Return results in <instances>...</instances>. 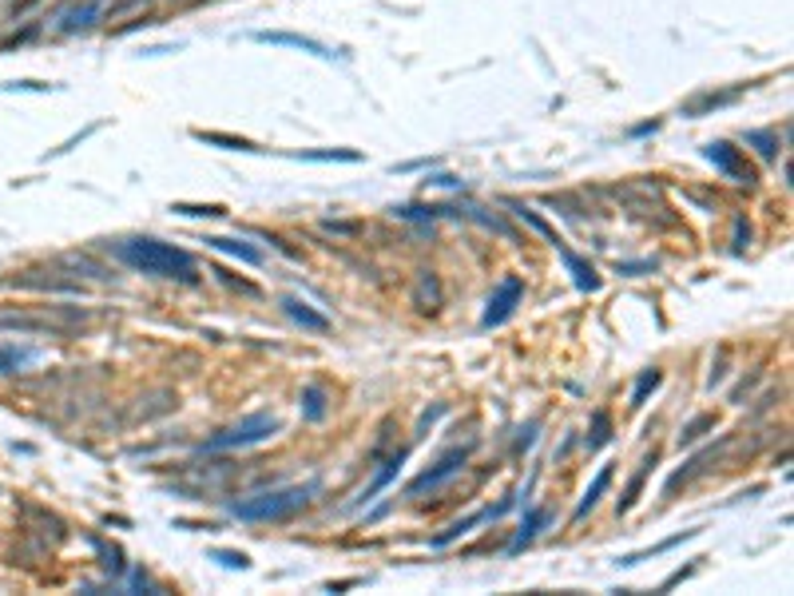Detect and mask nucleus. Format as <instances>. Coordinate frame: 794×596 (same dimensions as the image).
<instances>
[{
  "label": "nucleus",
  "instance_id": "obj_20",
  "mask_svg": "<svg viewBox=\"0 0 794 596\" xmlns=\"http://www.w3.org/2000/svg\"><path fill=\"white\" fill-rule=\"evenodd\" d=\"M699 529H687V533H676V537H668V540H660L655 548H648V553H627L620 565H640V561H648V557H660V553H668V548H676V545H683V540H691Z\"/></svg>",
  "mask_w": 794,
  "mask_h": 596
},
{
  "label": "nucleus",
  "instance_id": "obj_19",
  "mask_svg": "<svg viewBox=\"0 0 794 596\" xmlns=\"http://www.w3.org/2000/svg\"><path fill=\"white\" fill-rule=\"evenodd\" d=\"M660 382H663V374H660V370H643L640 378H635V390H632V410H640L643 402H648L652 393L660 390Z\"/></svg>",
  "mask_w": 794,
  "mask_h": 596
},
{
  "label": "nucleus",
  "instance_id": "obj_13",
  "mask_svg": "<svg viewBox=\"0 0 794 596\" xmlns=\"http://www.w3.org/2000/svg\"><path fill=\"white\" fill-rule=\"evenodd\" d=\"M99 8H104V0H84V4L68 8V13L60 16V32H76V29H84V24H91V21L99 16Z\"/></svg>",
  "mask_w": 794,
  "mask_h": 596
},
{
  "label": "nucleus",
  "instance_id": "obj_25",
  "mask_svg": "<svg viewBox=\"0 0 794 596\" xmlns=\"http://www.w3.org/2000/svg\"><path fill=\"white\" fill-rule=\"evenodd\" d=\"M608 442V414H596L592 418V437H588V449H600Z\"/></svg>",
  "mask_w": 794,
  "mask_h": 596
},
{
  "label": "nucleus",
  "instance_id": "obj_2",
  "mask_svg": "<svg viewBox=\"0 0 794 596\" xmlns=\"http://www.w3.org/2000/svg\"><path fill=\"white\" fill-rule=\"evenodd\" d=\"M314 493H318V481H310V485H286V489L263 493V497L235 505V517H238V521H286V517H294L298 509H306Z\"/></svg>",
  "mask_w": 794,
  "mask_h": 596
},
{
  "label": "nucleus",
  "instance_id": "obj_12",
  "mask_svg": "<svg viewBox=\"0 0 794 596\" xmlns=\"http://www.w3.org/2000/svg\"><path fill=\"white\" fill-rule=\"evenodd\" d=\"M207 246H215V251H223V255H235V259L251 263V267H258V263H263V251H258V246H251V243H243V238L211 235V238H207Z\"/></svg>",
  "mask_w": 794,
  "mask_h": 596
},
{
  "label": "nucleus",
  "instance_id": "obj_23",
  "mask_svg": "<svg viewBox=\"0 0 794 596\" xmlns=\"http://www.w3.org/2000/svg\"><path fill=\"white\" fill-rule=\"evenodd\" d=\"M747 143H755L763 160H774V155H779V140H774V132H747Z\"/></svg>",
  "mask_w": 794,
  "mask_h": 596
},
{
  "label": "nucleus",
  "instance_id": "obj_26",
  "mask_svg": "<svg viewBox=\"0 0 794 596\" xmlns=\"http://www.w3.org/2000/svg\"><path fill=\"white\" fill-rule=\"evenodd\" d=\"M215 561H219V565H227V568H251V561H246L243 553H227V548H219Z\"/></svg>",
  "mask_w": 794,
  "mask_h": 596
},
{
  "label": "nucleus",
  "instance_id": "obj_28",
  "mask_svg": "<svg viewBox=\"0 0 794 596\" xmlns=\"http://www.w3.org/2000/svg\"><path fill=\"white\" fill-rule=\"evenodd\" d=\"M747 238H751V227L743 223V219H738L735 223V255H743V246H747Z\"/></svg>",
  "mask_w": 794,
  "mask_h": 596
},
{
  "label": "nucleus",
  "instance_id": "obj_14",
  "mask_svg": "<svg viewBox=\"0 0 794 596\" xmlns=\"http://www.w3.org/2000/svg\"><path fill=\"white\" fill-rule=\"evenodd\" d=\"M36 350H29V346H0V374H16V370H29V366L36 362Z\"/></svg>",
  "mask_w": 794,
  "mask_h": 596
},
{
  "label": "nucleus",
  "instance_id": "obj_18",
  "mask_svg": "<svg viewBox=\"0 0 794 596\" xmlns=\"http://www.w3.org/2000/svg\"><path fill=\"white\" fill-rule=\"evenodd\" d=\"M294 160H306V163H358L362 160V151H354V148H334V151H298Z\"/></svg>",
  "mask_w": 794,
  "mask_h": 596
},
{
  "label": "nucleus",
  "instance_id": "obj_10",
  "mask_svg": "<svg viewBox=\"0 0 794 596\" xmlns=\"http://www.w3.org/2000/svg\"><path fill=\"white\" fill-rule=\"evenodd\" d=\"M282 310H286V318H290V323H298L302 330H330V318L326 315H318V310H310L306 302L302 298H294V295H286L282 298Z\"/></svg>",
  "mask_w": 794,
  "mask_h": 596
},
{
  "label": "nucleus",
  "instance_id": "obj_9",
  "mask_svg": "<svg viewBox=\"0 0 794 596\" xmlns=\"http://www.w3.org/2000/svg\"><path fill=\"white\" fill-rule=\"evenodd\" d=\"M560 251V259H565V267H568V274H572V282H576V290H588V295H592V290H600V279H596V271L588 267L584 259H580V255H572L565 243H552Z\"/></svg>",
  "mask_w": 794,
  "mask_h": 596
},
{
  "label": "nucleus",
  "instance_id": "obj_21",
  "mask_svg": "<svg viewBox=\"0 0 794 596\" xmlns=\"http://www.w3.org/2000/svg\"><path fill=\"white\" fill-rule=\"evenodd\" d=\"M401 462H405V453H397V457H393V462H385V470H382V473H377V477H374V481H369V489L362 493V501H374V497H377V493H382V489H385V485H390V481H393V477H397V470H401Z\"/></svg>",
  "mask_w": 794,
  "mask_h": 596
},
{
  "label": "nucleus",
  "instance_id": "obj_15",
  "mask_svg": "<svg viewBox=\"0 0 794 596\" xmlns=\"http://www.w3.org/2000/svg\"><path fill=\"white\" fill-rule=\"evenodd\" d=\"M544 525H548V513H544V509H532L529 517H524V525H521V533H516V540L509 545V553L516 557L524 545H532V540H537V533H540Z\"/></svg>",
  "mask_w": 794,
  "mask_h": 596
},
{
  "label": "nucleus",
  "instance_id": "obj_16",
  "mask_svg": "<svg viewBox=\"0 0 794 596\" xmlns=\"http://www.w3.org/2000/svg\"><path fill=\"white\" fill-rule=\"evenodd\" d=\"M195 140L203 143H215V148H227V151H258L251 140H243V135H227V132H191Z\"/></svg>",
  "mask_w": 794,
  "mask_h": 596
},
{
  "label": "nucleus",
  "instance_id": "obj_5",
  "mask_svg": "<svg viewBox=\"0 0 794 596\" xmlns=\"http://www.w3.org/2000/svg\"><path fill=\"white\" fill-rule=\"evenodd\" d=\"M469 453H473V445H465V449H453V453H445L437 465H433V470H426L421 477H413V481H410V489H405V493H410V497H418V493H426V489H437V485H445L453 473L465 470Z\"/></svg>",
  "mask_w": 794,
  "mask_h": 596
},
{
  "label": "nucleus",
  "instance_id": "obj_3",
  "mask_svg": "<svg viewBox=\"0 0 794 596\" xmlns=\"http://www.w3.org/2000/svg\"><path fill=\"white\" fill-rule=\"evenodd\" d=\"M279 429H282V421L274 418V414H251L246 421H238L235 429H227V434H219V437H211V442H203L199 453H223V449L263 445V442H271Z\"/></svg>",
  "mask_w": 794,
  "mask_h": 596
},
{
  "label": "nucleus",
  "instance_id": "obj_4",
  "mask_svg": "<svg viewBox=\"0 0 794 596\" xmlns=\"http://www.w3.org/2000/svg\"><path fill=\"white\" fill-rule=\"evenodd\" d=\"M521 295H524V282L516 279V274H509V279H501V287H496L493 295H488V302H485L481 326H485V330H493V326L509 323V315L516 310V302H521Z\"/></svg>",
  "mask_w": 794,
  "mask_h": 596
},
{
  "label": "nucleus",
  "instance_id": "obj_1",
  "mask_svg": "<svg viewBox=\"0 0 794 596\" xmlns=\"http://www.w3.org/2000/svg\"><path fill=\"white\" fill-rule=\"evenodd\" d=\"M116 255L127 267L143 271V274H160V279H183L195 282V259L179 246L163 243V238H124L116 246Z\"/></svg>",
  "mask_w": 794,
  "mask_h": 596
},
{
  "label": "nucleus",
  "instance_id": "obj_27",
  "mask_svg": "<svg viewBox=\"0 0 794 596\" xmlns=\"http://www.w3.org/2000/svg\"><path fill=\"white\" fill-rule=\"evenodd\" d=\"M707 421H715V418H699V421H691V426L679 434V445H691V442H695V437H699V429H703Z\"/></svg>",
  "mask_w": 794,
  "mask_h": 596
},
{
  "label": "nucleus",
  "instance_id": "obj_7",
  "mask_svg": "<svg viewBox=\"0 0 794 596\" xmlns=\"http://www.w3.org/2000/svg\"><path fill=\"white\" fill-rule=\"evenodd\" d=\"M509 505H513V501H501V505H496V509H477L473 517H465V521H453V525H449L445 533H437V537H433V548H445V545H453L457 537H465V533H473L477 525H485V521H496V517H501V513L509 509Z\"/></svg>",
  "mask_w": 794,
  "mask_h": 596
},
{
  "label": "nucleus",
  "instance_id": "obj_17",
  "mask_svg": "<svg viewBox=\"0 0 794 596\" xmlns=\"http://www.w3.org/2000/svg\"><path fill=\"white\" fill-rule=\"evenodd\" d=\"M302 418H306V421H322V418H326V390H322V386H306V390H302Z\"/></svg>",
  "mask_w": 794,
  "mask_h": 596
},
{
  "label": "nucleus",
  "instance_id": "obj_8",
  "mask_svg": "<svg viewBox=\"0 0 794 596\" xmlns=\"http://www.w3.org/2000/svg\"><path fill=\"white\" fill-rule=\"evenodd\" d=\"M255 40L258 44H286V48H302L318 60H334V52L322 40H310V36H298V32H255Z\"/></svg>",
  "mask_w": 794,
  "mask_h": 596
},
{
  "label": "nucleus",
  "instance_id": "obj_24",
  "mask_svg": "<svg viewBox=\"0 0 794 596\" xmlns=\"http://www.w3.org/2000/svg\"><path fill=\"white\" fill-rule=\"evenodd\" d=\"M171 211H175V215H207V219L211 215H227V207H219V203H207V207H203V203H171Z\"/></svg>",
  "mask_w": 794,
  "mask_h": 596
},
{
  "label": "nucleus",
  "instance_id": "obj_6",
  "mask_svg": "<svg viewBox=\"0 0 794 596\" xmlns=\"http://www.w3.org/2000/svg\"><path fill=\"white\" fill-rule=\"evenodd\" d=\"M703 155H707L711 163H715L719 171H723L727 179H735V183H755V171L747 168L743 160H738V151L731 148V143H707Z\"/></svg>",
  "mask_w": 794,
  "mask_h": 596
},
{
  "label": "nucleus",
  "instance_id": "obj_11",
  "mask_svg": "<svg viewBox=\"0 0 794 596\" xmlns=\"http://www.w3.org/2000/svg\"><path fill=\"white\" fill-rule=\"evenodd\" d=\"M608 485H612V465H604V470L596 473V481L584 489V497H580V505H576V513H572V517H576V521H584L588 513H592V509L600 505V497H604V493H608Z\"/></svg>",
  "mask_w": 794,
  "mask_h": 596
},
{
  "label": "nucleus",
  "instance_id": "obj_22",
  "mask_svg": "<svg viewBox=\"0 0 794 596\" xmlns=\"http://www.w3.org/2000/svg\"><path fill=\"white\" fill-rule=\"evenodd\" d=\"M648 470H652V457H648V462H643V470H640V473H635V477H632V485H627V493H624V501H620V505H616V509H620V513H627V509H632V505H635V501H640V489H643V481H648Z\"/></svg>",
  "mask_w": 794,
  "mask_h": 596
}]
</instances>
